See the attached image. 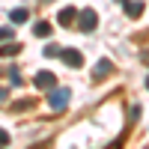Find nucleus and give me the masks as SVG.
Wrapping results in <instances>:
<instances>
[{"label":"nucleus","instance_id":"obj_5","mask_svg":"<svg viewBox=\"0 0 149 149\" xmlns=\"http://www.w3.org/2000/svg\"><path fill=\"white\" fill-rule=\"evenodd\" d=\"M107 74H113V63H110V60H98L95 69H93V78L95 81H104Z\"/></svg>","mask_w":149,"mask_h":149},{"label":"nucleus","instance_id":"obj_17","mask_svg":"<svg viewBox=\"0 0 149 149\" xmlns=\"http://www.w3.org/2000/svg\"><path fill=\"white\" fill-rule=\"evenodd\" d=\"M3 98H6V90H3V86H0V102H3Z\"/></svg>","mask_w":149,"mask_h":149},{"label":"nucleus","instance_id":"obj_6","mask_svg":"<svg viewBox=\"0 0 149 149\" xmlns=\"http://www.w3.org/2000/svg\"><path fill=\"white\" fill-rule=\"evenodd\" d=\"M57 21L63 24V27H69V24H74V21H78V9H74V6H66V9H60Z\"/></svg>","mask_w":149,"mask_h":149},{"label":"nucleus","instance_id":"obj_10","mask_svg":"<svg viewBox=\"0 0 149 149\" xmlns=\"http://www.w3.org/2000/svg\"><path fill=\"white\" fill-rule=\"evenodd\" d=\"M27 15H30L27 9H12V12H9V21H12V24H24Z\"/></svg>","mask_w":149,"mask_h":149},{"label":"nucleus","instance_id":"obj_15","mask_svg":"<svg viewBox=\"0 0 149 149\" xmlns=\"http://www.w3.org/2000/svg\"><path fill=\"white\" fill-rule=\"evenodd\" d=\"M0 146H9V134H6L3 128H0Z\"/></svg>","mask_w":149,"mask_h":149},{"label":"nucleus","instance_id":"obj_13","mask_svg":"<svg viewBox=\"0 0 149 149\" xmlns=\"http://www.w3.org/2000/svg\"><path fill=\"white\" fill-rule=\"evenodd\" d=\"M60 51H63V48H57V45H48V48H45V57H60Z\"/></svg>","mask_w":149,"mask_h":149},{"label":"nucleus","instance_id":"obj_19","mask_svg":"<svg viewBox=\"0 0 149 149\" xmlns=\"http://www.w3.org/2000/svg\"><path fill=\"white\" fill-rule=\"evenodd\" d=\"M146 86H149V78H146Z\"/></svg>","mask_w":149,"mask_h":149},{"label":"nucleus","instance_id":"obj_16","mask_svg":"<svg viewBox=\"0 0 149 149\" xmlns=\"http://www.w3.org/2000/svg\"><path fill=\"white\" fill-rule=\"evenodd\" d=\"M140 60H143V63L149 66V51H143V54H140Z\"/></svg>","mask_w":149,"mask_h":149},{"label":"nucleus","instance_id":"obj_4","mask_svg":"<svg viewBox=\"0 0 149 149\" xmlns=\"http://www.w3.org/2000/svg\"><path fill=\"white\" fill-rule=\"evenodd\" d=\"M33 84L39 86V90H54V86H57V74L54 72H39Z\"/></svg>","mask_w":149,"mask_h":149},{"label":"nucleus","instance_id":"obj_18","mask_svg":"<svg viewBox=\"0 0 149 149\" xmlns=\"http://www.w3.org/2000/svg\"><path fill=\"white\" fill-rule=\"evenodd\" d=\"M42 3H54V0H42Z\"/></svg>","mask_w":149,"mask_h":149},{"label":"nucleus","instance_id":"obj_8","mask_svg":"<svg viewBox=\"0 0 149 149\" xmlns=\"http://www.w3.org/2000/svg\"><path fill=\"white\" fill-rule=\"evenodd\" d=\"M18 51H21V45H15L12 39L9 42H0V57H15Z\"/></svg>","mask_w":149,"mask_h":149},{"label":"nucleus","instance_id":"obj_2","mask_svg":"<svg viewBox=\"0 0 149 149\" xmlns=\"http://www.w3.org/2000/svg\"><path fill=\"white\" fill-rule=\"evenodd\" d=\"M98 27V12L95 9H81L78 12V30L81 33H93Z\"/></svg>","mask_w":149,"mask_h":149},{"label":"nucleus","instance_id":"obj_12","mask_svg":"<svg viewBox=\"0 0 149 149\" xmlns=\"http://www.w3.org/2000/svg\"><path fill=\"white\" fill-rule=\"evenodd\" d=\"M9 81H12V84H15V86H21V74H18V69H15V66H12V69H9Z\"/></svg>","mask_w":149,"mask_h":149},{"label":"nucleus","instance_id":"obj_7","mask_svg":"<svg viewBox=\"0 0 149 149\" xmlns=\"http://www.w3.org/2000/svg\"><path fill=\"white\" fill-rule=\"evenodd\" d=\"M125 15L128 18H140L143 15V3L140 0H125Z\"/></svg>","mask_w":149,"mask_h":149},{"label":"nucleus","instance_id":"obj_1","mask_svg":"<svg viewBox=\"0 0 149 149\" xmlns=\"http://www.w3.org/2000/svg\"><path fill=\"white\" fill-rule=\"evenodd\" d=\"M69 98H72V93L66 90V86H54V90H48V107L60 113V110L69 107Z\"/></svg>","mask_w":149,"mask_h":149},{"label":"nucleus","instance_id":"obj_11","mask_svg":"<svg viewBox=\"0 0 149 149\" xmlns=\"http://www.w3.org/2000/svg\"><path fill=\"white\" fill-rule=\"evenodd\" d=\"M12 36H15V30H12V27H0V42H9Z\"/></svg>","mask_w":149,"mask_h":149},{"label":"nucleus","instance_id":"obj_9","mask_svg":"<svg viewBox=\"0 0 149 149\" xmlns=\"http://www.w3.org/2000/svg\"><path fill=\"white\" fill-rule=\"evenodd\" d=\"M33 36H39V39H48V36H51V24H48V21H39V24L33 27Z\"/></svg>","mask_w":149,"mask_h":149},{"label":"nucleus","instance_id":"obj_14","mask_svg":"<svg viewBox=\"0 0 149 149\" xmlns=\"http://www.w3.org/2000/svg\"><path fill=\"white\" fill-rule=\"evenodd\" d=\"M30 107H33V102H18L15 104V113H18V110H30Z\"/></svg>","mask_w":149,"mask_h":149},{"label":"nucleus","instance_id":"obj_3","mask_svg":"<svg viewBox=\"0 0 149 149\" xmlns=\"http://www.w3.org/2000/svg\"><path fill=\"white\" fill-rule=\"evenodd\" d=\"M60 57H63V63L72 66V69H81L84 66V54L78 51V48H66V51H60Z\"/></svg>","mask_w":149,"mask_h":149}]
</instances>
